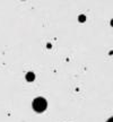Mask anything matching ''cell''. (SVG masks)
<instances>
[{
  "instance_id": "cell-2",
  "label": "cell",
  "mask_w": 113,
  "mask_h": 122,
  "mask_svg": "<svg viewBox=\"0 0 113 122\" xmlns=\"http://www.w3.org/2000/svg\"><path fill=\"white\" fill-rule=\"evenodd\" d=\"M26 79L28 80V81H32V80L34 79V74H33V72H28L27 76H26Z\"/></svg>"
},
{
  "instance_id": "cell-1",
  "label": "cell",
  "mask_w": 113,
  "mask_h": 122,
  "mask_svg": "<svg viewBox=\"0 0 113 122\" xmlns=\"http://www.w3.org/2000/svg\"><path fill=\"white\" fill-rule=\"evenodd\" d=\"M46 106H48L46 101H45V98H43V97H36V98L33 101V109H34V111L39 112V113L45 111Z\"/></svg>"
},
{
  "instance_id": "cell-5",
  "label": "cell",
  "mask_w": 113,
  "mask_h": 122,
  "mask_svg": "<svg viewBox=\"0 0 113 122\" xmlns=\"http://www.w3.org/2000/svg\"><path fill=\"white\" fill-rule=\"evenodd\" d=\"M111 24H112V26H113V20H112V22H111Z\"/></svg>"
},
{
  "instance_id": "cell-4",
  "label": "cell",
  "mask_w": 113,
  "mask_h": 122,
  "mask_svg": "<svg viewBox=\"0 0 113 122\" xmlns=\"http://www.w3.org/2000/svg\"><path fill=\"white\" fill-rule=\"evenodd\" d=\"M108 122H113V118H111V119H110V120H109V121H108Z\"/></svg>"
},
{
  "instance_id": "cell-3",
  "label": "cell",
  "mask_w": 113,
  "mask_h": 122,
  "mask_svg": "<svg viewBox=\"0 0 113 122\" xmlns=\"http://www.w3.org/2000/svg\"><path fill=\"white\" fill-rule=\"evenodd\" d=\"M84 18H85L84 16H80V17H79V19H80V20H84Z\"/></svg>"
}]
</instances>
